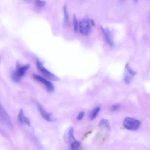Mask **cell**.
I'll list each match as a JSON object with an SVG mask.
<instances>
[{
    "label": "cell",
    "mask_w": 150,
    "mask_h": 150,
    "mask_svg": "<svg viewBox=\"0 0 150 150\" xmlns=\"http://www.w3.org/2000/svg\"><path fill=\"white\" fill-rule=\"evenodd\" d=\"M18 118L21 123L26 124L28 125H30V120L28 118H27L26 116H25L24 112L23 109H21L20 110L19 115H18Z\"/></svg>",
    "instance_id": "30bf717a"
},
{
    "label": "cell",
    "mask_w": 150,
    "mask_h": 150,
    "mask_svg": "<svg viewBox=\"0 0 150 150\" xmlns=\"http://www.w3.org/2000/svg\"><path fill=\"white\" fill-rule=\"evenodd\" d=\"M85 115V112L83 111H81V112H80L78 115V116H77V119L79 120H81Z\"/></svg>",
    "instance_id": "ac0fdd59"
},
{
    "label": "cell",
    "mask_w": 150,
    "mask_h": 150,
    "mask_svg": "<svg viewBox=\"0 0 150 150\" xmlns=\"http://www.w3.org/2000/svg\"><path fill=\"white\" fill-rule=\"evenodd\" d=\"M45 3L46 2L45 1H35L36 6L38 8H42L45 6Z\"/></svg>",
    "instance_id": "9a60e30c"
},
{
    "label": "cell",
    "mask_w": 150,
    "mask_h": 150,
    "mask_svg": "<svg viewBox=\"0 0 150 150\" xmlns=\"http://www.w3.org/2000/svg\"><path fill=\"white\" fill-rule=\"evenodd\" d=\"M141 122L139 120L132 117H128L125 118L123 122V126L128 130L136 131L140 127Z\"/></svg>",
    "instance_id": "6da1fadb"
},
{
    "label": "cell",
    "mask_w": 150,
    "mask_h": 150,
    "mask_svg": "<svg viewBox=\"0 0 150 150\" xmlns=\"http://www.w3.org/2000/svg\"><path fill=\"white\" fill-rule=\"evenodd\" d=\"M136 74V72L133 71L128 63L126 64L125 69L124 81L126 84H129L133 80L134 76Z\"/></svg>",
    "instance_id": "3957f363"
},
{
    "label": "cell",
    "mask_w": 150,
    "mask_h": 150,
    "mask_svg": "<svg viewBox=\"0 0 150 150\" xmlns=\"http://www.w3.org/2000/svg\"><path fill=\"white\" fill-rule=\"evenodd\" d=\"M100 107H97L92 110L90 114V118L91 120L95 119L100 112Z\"/></svg>",
    "instance_id": "8fae6325"
},
{
    "label": "cell",
    "mask_w": 150,
    "mask_h": 150,
    "mask_svg": "<svg viewBox=\"0 0 150 150\" xmlns=\"http://www.w3.org/2000/svg\"><path fill=\"white\" fill-rule=\"evenodd\" d=\"M74 21V30L75 32H77L78 29V21L77 19V17L75 15H74L73 17Z\"/></svg>",
    "instance_id": "2e32d148"
},
{
    "label": "cell",
    "mask_w": 150,
    "mask_h": 150,
    "mask_svg": "<svg viewBox=\"0 0 150 150\" xmlns=\"http://www.w3.org/2000/svg\"><path fill=\"white\" fill-rule=\"evenodd\" d=\"M99 125L100 127H105L108 129H109L110 128V123L108 119H102L99 123Z\"/></svg>",
    "instance_id": "7c38bea8"
},
{
    "label": "cell",
    "mask_w": 150,
    "mask_h": 150,
    "mask_svg": "<svg viewBox=\"0 0 150 150\" xmlns=\"http://www.w3.org/2000/svg\"><path fill=\"white\" fill-rule=\"evenodd\" d=\"M120 108H121V105L120 104H114L111 107V110L113 111H116L118 110Z\"/></svg>",
    "instance_id": "e0dca14e"
},
{
    "label": "cell",
    "mask_w": 150,
    "mask_h": 150,
    "mask_svg": "<svg viewBox=\"0 0 150 150\" xmlns=\"http://www.w3.org/2000/svg\"><path fill=\"white\" fill-rule=\"evenodd\" d=\"M69 150H79L80 146V142L77 140L74 141L70 144Z\"/></svg>",
    "instance_id": "4fadbf2b"
},
{
    "label": "cell",
    "mask_w": 150,
    "mask_h": 150,
    "mask_svg": "<svg viewBox=\"0 0 150 150\" xmlns=\"http://www.w3.org/2000/svg\"><path fill=\"white\" fill-rule=\"evenodd\" d=\"M64 139L65 142L69 144L76 140L74 134V129L72 127H71L68 128V129L66 132L64 136Z\"/></svg>",
    "instance_id": "ba28073f"
},
{
    "label": "cell",
    "mask_w": 150,
    "mask_h": 150,
    "mask_svg": "<svg viewBox=\"0 0 150 150\" xmlns=\"http://www.w3.org/2000/svg\"><path fill=\"white\" fill-rule=\"evenodd\" d=\"M64 23L65 25H67L68 22V13L66 6L64 8Z\"/></svg>",
    "instance_id": "5bb4252c"
},
{
    "label": "cell",
    "mask_w": 150,
    "mask_h": 150,
    "mask_svg": "<svg viewBox=\"0 0 150 150\" xmlns=\"http://www.w3.org/2000/svg\"><path fill=\"white\" fill-rule=\"evenodd\" d=\"M100 28L104 35L105 40L107 43L110 47H113L114 46V39H113V36L111 31L108 28H103L102 27H101Z\"/></svg>",
    "instance_id": "52a82bcc"
},
{
    "label": "cell",
    "mask_w": 150,
    "mask_h": 150,
    "mask_svg": "<svg viewBox=\"0 0 150 150\" xmlns=\"http://www.w3.org/2000/svg\"><path fill=\"white\" fill-rule=\"evenodd\" d=\"M37 65L38 68V69L42 72L43 74L45 75L46 77H47L48 79H50L52 81H58L59 80V78H58L56 75H54L50 71H48L47 69L45 68L43 65L42 63L40 62L39 60H37Z\"/></svg>",
    "instance_id": "5b68a950"
},
{
    "label": "cell",
    "mask_w": 150,
    "mask_h": 150,
    "mask_svg": "<svg viewBox=\"0 0 150 150\" xmlns=\"http://www.w3.org/2000/svg\"><path fill=\"white\" fill-rule=\"evenodd\" d=\"M37 106L39 113H40L43 118H44L46 121H49V122L53 121V118L51 114L47 112L43 108L42 106L40 105L39 103H38Z\"/></svg>",
    "instance_id": "9c48e42d"
},
{
    "label": "cell",
    "mask_w": 150,
    "mask_h": 150,
    "mask_svg": "<svg viewBox=\"0 0 150 150\" xmlns=\"http://www.w3.org/2000/svg\"><path fill=\"white\" fill-rule=\"evenodd\" d=\"M33 77L35 80L37 81L38 82H41L42 84H43L49 92H53L55 90V87L52 82L48 81L41 76L37 74H34L33 75Z\"/></svg>",
    "instance_id": "8992f818"
},
{
    "label": "cell",
    "mask_w": 150,
    "mask_h": 150,
    "mask_svg": "<svg viewBox=\"0 0 150 150\" xmlns=\"http://www.w3.org/2000/svg\"><path fill=\"white\" fill-rule=\"evenodd\" d=\"M79 29L81 33L84 35H88L91 32V27L90 22L88 19H82L79 24Z\"/></svg>",
    "instance_id": "277c9868"
},
{
    "label": "cell",
    "mask_w": 150,
    "mask_h": 150,
    "mask_svg": "<svg viewBox=\"0 0 150 150\" xmlns=\"http://www.w3.org/2000/svg\"><path fill=\"white\" fill-rule=\"evenodd\" d=\"M30 65L28 64L18 67L13 75V79L15 82H19L21 80L22 78L25 73L29 68Z\"/></svg>",
    "instance_id": "7a4b0ae2"
}]
</instances>
